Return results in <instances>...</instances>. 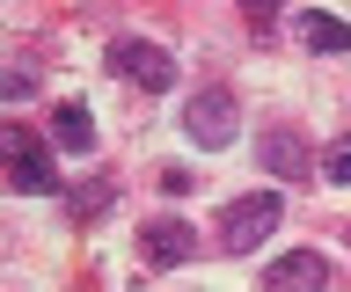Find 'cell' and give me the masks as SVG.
Segmentation results:
<instances>
[{
    "label": "cell",
    "instance_id": "1",
    "mask_svg": "<svg viewBox=\"0 0 351 292\" xmlns=\"http://www.w3.org/2000/svg\"><path fill=\"white\" fill-rule=\"evenodd\" d=\"M278 220H285L278 190L227 198V212H219V248H227V256H249V248H263V234H278Z\"/></svg>",
    "mask_w": 351,
    "mask_h": 292
},
{
    "label": "cell",
    "instance_id": "2",
    "mask_svg": "<svg viewBox=\"0 0 351 292\" xmlns=\"http://www.w3.org/2000/svg\"><path fill=\"white\" fill-rule=\"evenodd\" d=\"M234 124H241L234 88H197L191 110H183V132H191L197 146H234Z\"/></svg>",
    "mask_w": 351,
    "mask_h": 292
},
{
    "label": "cell",
    "instance_id": "3",
    "mask_svg": "<svg viewBox=\"0 0 351 292\" xmlns=\"http://www.w3.org/2000/svg\"><path fill=\"white\" fill-rule=\"evenodd\" d=\"M0 146H8V183H15V190H29V198L59 190V161L44 154L37 139L22 132V124H8V132H0Z\"/></svg>",
    "mask_w": 351,
    "mask_h": 292
},
{
    "label": "cell",
    "instance_id": "4",
    "mask_svg": "<svg viewBox=\"0 0 351 292\" xmlns=\"http://www.w3.org/2000/svg\"><path fill=\"white\" fill-rule=\"evenodd\" d=\"M110 66H117V73H132L147 95L176 88V59H169L161 44H147V37H117V44H110Z\"/></svg>",
    "mask_w": 351,
    "mask_h": 292
},
{
    "label": "cell",
    "instance_id": "5",
    "mask_svg": "<svg viewBox=\"0 0 351 292\" xmlns=\"http://www.w3.org/2000/svg\"><path fill=\"white\" fill-rule=\"evenodd\" d=\"M322 285H329V263L315 248H293V256H278L263 270V292H322Z\"/></svg>",
    "mask_w": 351,
    "mask_h": 292
},
{
    "label": "cell",
    "instance_id": "6",
    "mask_svg": "<svg viewBox=\"0 0 351 292\" xmlns=\"http://www.w3.org/2000/svg\"><path fill=\"white\" fill-rule=\"evenodd\" d=\"M139 248H147V263H191L197 234L183 220H147V226H139Z\"/></svg>",
    "mask_w": 351,
    "mask_h": 292
},
{
    "label": "cell",
    "instance_id": "7",
    "mask_svg": "<svg viewBox=\"0 0 351 292\" xmlns=\"http://www.w3.org/2000/svg\"><path fill=\"white\" fill-rule=\"evenodd\" d=\"M293 29H300L307 51H351V23H337V15H322V8H300Z\"/></svg>",
    "mask_w": 351,
    "mask_h": 292
},
{
    "label": "cell",
    "instance_id": "8",
    "mask_svg": "<svg viewBox=\"0 0 351 292\" xmlns=\"http://www.w3.org/2000/svg\"><path fill=\"white\" fill-rule=\"evenodd\" d=\"M263 168H271V176H307V146H300V132H271L263 139Z\"/></svg>",
    "mask_w": 351,
    "mask_h": 292
},
{
    "label": "cell",
    "instance_id": "9",
    "mask_svg": "<svg viewBox=\"0 0 351 292\" xmlns=\"http://www.w3.org/2000/svg\"><path fill=\"white\" fill-rule=\"evenodd\" d=\"M51 139H59L66 154H95V124H88V103H66L51 117Z\"/></svg>",
    "mask_w": 351,
    "mask_h": 292
},
{
    "label": "cell",
    "instance_id": "10",
    "mask_svg": "<svg viewBox=\"0 0 351 292\" xmlns=\"http://www.w3.org/2000/svg\"><path fill=\"white\" fill-rule=\"evenodd\" d=\"M322 183H351V132L322 154Z\"/></svg>",
    "mask_w": 351,
    "mask_h": 292
},
{
    "label": "cell",
    "instance_id": "11",
    "mask_svg": "<svg viewBox=\"0 0 351 292\" xmlns=\"http://www.w3.org/2000/svg\"><path fill=\"white\" fill-rule=\"evenodd\" d=\"M103 204H110V183H88L81 198H73V212H81V220H88V212H103Z\"/></svg>",
    "mask_w": 351,
    "mask_h": 292
}]
</instances>
